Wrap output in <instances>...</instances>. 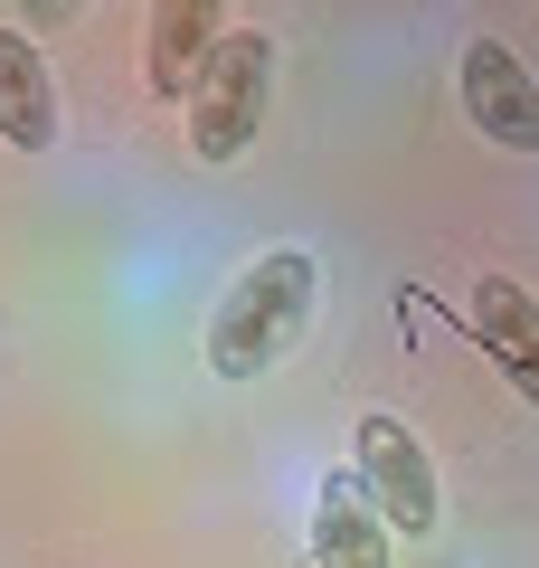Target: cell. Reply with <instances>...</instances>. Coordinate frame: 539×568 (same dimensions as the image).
I'll return each mask as SVG.
<instances>
[{"label":"cell","instance_id":"cell-9","mask_svg":"<svg viewBox=\"0 0 539 568\" xmlns=\"http://www.w3.org/2000/svg\"><path fill=\"white\" fill-rule=\"evenodd\" d=\"M77 10H85V0H20V29H29V39H48V29H67Z\"/></svg>","mask_w":539,"mask_h":568},{"label":"cell","instance_id":"cell-7","mask_svg":"<svg viewBox=\"0 0 539 568\" xmlns=\"http://www.w3.org/2000/svg\"><path fill=\"white\" fill-rule=\"evenodd\" d=\"M474 332H482V351L511 369V388L539 407V294L511 284V275H482L474 284Z\"/></svg>","mask_w":539,"mask_h":568},{"label":"cell","instance_id":"cell-5","mask_svg":"<svg viewBox=\"0 0 539 568\" xmlns=\"http://www.w3.org/2000/svg\"><path fill=\"white\" fill-rule=\"evenodd\" d=\"M0 142L10 152H58V77H48L39 39L20 20H0Z\"/></svg>","mask_w":539,"mask_h":568},{"label":"cell","instance_id":"cell-2","mask_svg":"<svg viewBox=\"0 0 539 568\" xmlns=\"http://www.w3.org/2000/svg\"><path fill=\"white\" fill-rule=\"evenodd\" d=\"M265 95H275V39L265 29H218V48L190 77V152L200 162H237L265 123Z\"/></svg>","mask_w":539,"mask_h":568},{"label":"cell","instance_id":"cell-3","mask_svg":"<svg viewBox=\"0 0 539 568\" xmlns=\"http://www.w3.org/2000/svg\"><path fill=\"white\" fill-rule=\"evenodd\" d=\"M359 503L379 511L388 530H407V540H426V530L445 521L436 455H426V446H417V426L388 417V407H369V417H359Z\"/></svg>","mask_w":539,"mask_h":568},{"label":"cell","instance_id":"cell-6","mask_svg":"<svg viewBox=\"0 0 539 568\" xmlns=\"http://www.w3.org/2000/svg\"><path fill=\"white\" fill-rule=\"evenodd\" d=\"M218 29H227V0H152V20H142V85L161 104H180L200 58L218 48Z\"/></svg>","mask_w":539,"mask_h":568},{"label":"cell","instance_id":"cell-1","mask_svg":"<svg viewBox=\"0 0 539 568\" xmlns=\"http://www.w3.org/2000/svg\"><path fill=\"white\" fill-rule=\"evenodd\" d=\"M313 294H322V265L303 256V246H275V256H256L237 284H227L218 323H209V369H218L227 388L265 379V369H275L284 351L303 342V323H313Z\"/></svg>","mask_w":539,"mask_h":568},{"label":"cell","instance_id":"cell-4","mask_svg":"<svg viewBox=\"0 0 539 568\" xmlns=\"http://www.w3.org/2000/svg\"><path fill=\"white\" fill-rule=\"evenodd\" d=\"M455 85H464V114H474L482 142H501V152H539V77H530L501 39H474V48H464Z\"/></svg>","mask_w":539,"mask_h":568},{"label":"cell","instance_id":"cell-8","mask_svg":"<svg viewBox=\"0 0 539 568\" xmlns=\"http://www.w3.org/2000/svg\"><path fill=\"white\" fill-rule=\"evenodd\" d=\"M398 530L359 503V484H322V511H313V568H398Z\"/></svg>","mask_w":539,"mask_h":568}]
</instances>
